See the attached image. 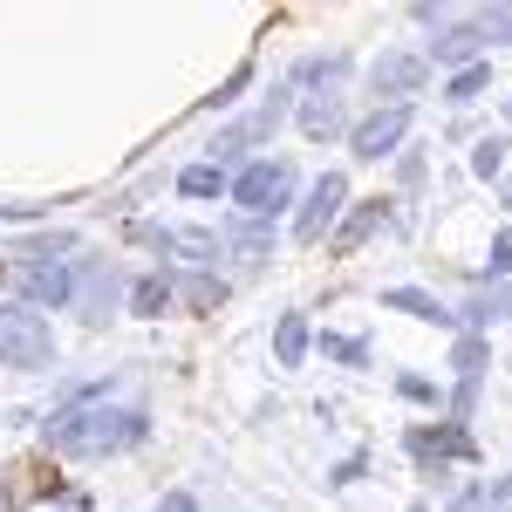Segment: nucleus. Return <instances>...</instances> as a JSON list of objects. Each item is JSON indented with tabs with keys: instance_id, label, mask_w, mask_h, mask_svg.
Masks as SVG:
<instances>
[{
	"instance_id": "nucleus-27",
	"label": "nucleus",
	"mask_w": 512,
	"mask_h": 512,
	"mask_svg": "<svg viewBox=\"0 0 512 512\" xmlns=\"http://www.w3.org/2000/svg\"><path fill=\"white\" fill-rule=\"evenodd\" d=\"M410 512H431V506H410Z\"/></svg>"
},
{
	"instance_id": "nucleus-13",
	"label": "nucleus",
	"mask_w": 512,
	"mask_h": 512,
	"mask_svg": "<svg viewBox=\"0 0 512 512\" xmlns=\"http://www.w3.org/2000/svg\"><path fill=\"white\" fill-rule=\"evenodd\" d=\"M21 280H28V301H69V267H21Z\"/></svg>"
},
{
	"instance_id": "nucleus-8",
	"label": "nucleus",
	"mask_w": 512,
	"mask_h": 512,
	"mask_svg": "<svg viewBox=\"0 0 512 512\" xmlns=\"http://www.w3.org/2000/svg\"><path fill=\"white\" fill-rule=\"evenodd\" d=\"M424 76H431V62H424V55H383V62L369 69L376 96H390V110L403 103V96H417V89H424Z\"/></svg>"
},
{
	"instance_id": "nucleus-20",
	"label": "nucleus",
	"mask_w": 512,
	"mask_h": 512,
	"mask_svg": "<svg viewBox=\"0 0 512 512\" xmlns=\"http://www.w3.org/2000/svg\"><path fill=\"white\" fill-rule=\"evenodd\" d=\"M472 28H478L485 41H512V7H485V14H478Z\"/></svg>"
},
{
	"instance_id": "nucleus-21",
	"label": "nucleus",
	"mask_w": 512,
	"mask_h": 512,
	"mask_svg": "<svg viewBox=\"0 0 512 512\" xmlns=\"http://www.w3.org/2000/svg\"><path fill=\"white\" fill-rule=\"evenodd\" d=\"M499 164H506V144H499V137H485V144L472 151V171H478V178H492Z\"/></svg>"
},
{
	"instance_id": "nucleus-25",
	"label": "nucleus",
	"mask_w": 512,
	"mask_h": 512,
	"mask_svg": "<svg viewBox=\"0 0 512 512\" xmlns=\"http://www.w3.org/2000/svg\"><path fill=\"white\" fill-rule=\"evenodd\" d=\"M158 512H198V499H192V492H164Z\"/></svg>"
},
{
	"instance_id": "nucleus-4",
	"label": "nucleus",
	"mask_w": 512,
	"mask_h": 512,
	"mask_svg": "<svg viewBox=\"0 0 512 512\" xmlns=\"http://www.w3.org/2000/svg\"><path fill=\"white\" fill-rule=\"evenodd\" d=\"M287 185H294V171H287L280 158H260V164H246V171L233 178V205L260 219V212H274V205H287Z\"/></svg>"
},
{
	"instance_id": "nucleus-15",
	"label": "nucleus",
	"mask_w": 512,
	"mask_h": 512,
	"mask_svg": "<svg viewBox=\"0 0 512 512\" xmlns=\"http://www.w3.org/2000/svg\"><path fill=\"white\" fill-rule=\"evenodd\" d=\"M274 355H280V369H294V362L308 355V321H301V315H287V321H280V335H274Z\"/></svg>"
},
{
	"instance_id": "nucleus-16",
	"label": "nucleus",
	"mask_w": 512,
	"mask_h": 512,
	"mask_svg": "<svg viewBox=\"0 0 512 512\" xmlns=\"http://www.w3.org/2000/svg\"><path fill=\"white\" fill-rule=\"evenodd\" d=\"M178 294H185V308H198V315H212V308L226 301V280H212V274H192L185 287H178Z\"/></svg>"
},
{
	"instance_id": "nucleus-24",
	"label": "nucleus",
	"mask_w": 512,
	"mask_h": 512,
	"mask_svg": "<svg viewBox=\"0 0 512 512\" xmlns=\"http://www.w3.org/2000/svg\"><path fill=\"white\" fill-rule=\"evenodd\" d=\"M506 267H512V226L492 239V274H506Z\"/></svg>"
},
{
	"instance_id": "nucleus-26",
	"label": "nucleus",
	"mask_w": 512,
	"mask_h": 512,
	"mask_svg": "<svg viewBox=\"0 0 512 512\" xmlns=\"http://www.w3.org/2000/svg\"><path fill=\"white\" fill-rule=\"evenodd\" d=\"M485 506H492V512H512V478L499 485V492H492V499H485Z\"/></svg>"
},
{
	"instance_id": "nucleus-2",
	"label": "nucleus",
	"mask_w": 512,
	"mask_h": 512,
	"mask_svg": "<svg viewBox=\"0 0 512 512\" xmlns=\"http://www.w3.org/2000/svg\"><path fill=\"white\" fill-rule=\"evenodd\" d=\"M55 355V335L35 308H0V362L7 369H48Z\"/></svg>"
},
{
	"instance_id": "nucleus-5",
	"label": "nucleus",
	"mask_w": 512,
	"mask_h": 512,
	"mask_svg": "<svg viewBox=\"0 0 512 512\" xmlns=\"http://www.w3.org/2000/svg\"><path fill=\"white\" fill-rule=\"evenodd\" d=\"M410 458L417 465H472L478 444L465 424H437V431H410Z\"/></svg>"
},
{
	"instance_id": "nucleus-1",
	"label": "nucleus",
	"mask_w": 512,
	"mask_h": 512,
	"mask_svg": "<svg viewBox=\"0 0 512 512\" xmlns=\"http://www.w3.org/2000/svg\"><path fill=\"white\" fill-rule=\"evenodd\" d=\"M144 410H62L48 424V444L69 451V458H110V451H130L144 444Z\"/></svg>"
},
{
	"instance_id": "nucleus-18",
	"label": "nucleus",
	"mask_w": 512,
	"mask_h": 512,
	"mask_svg": "<svg viewBox=\"0 0 512 512\" xmlns=\"http://www.w3.org/2000/svg\"><path fill=\"white\" fill-rule=\"evenodd\" d=\"M485 82H492V62H472V69H458V76H451V103H472Z\"/></svg>"
},
{
	"instance_id": "nucleus-11",
	"label": "nucleus",
	"mask_w": 512,
	"mask_h": 512,
	"mask_svg": "<svg viewBox=\"0 0 512 512\" xmlns=\"http://www.w3.org/2000/svg\"><path fill=\"white\" fill-rule=\"evenodd\" d=\"M383 308H396V315H410V321H437V328H451V315L437 308L431 294H417V287H390V294H383Z\"/></svg>"
},
{
	"instance_id": "nucleus-9",
	"label": "nucleus",
	"mask_w": 512,
	"mask_h": 512,
	"mask_svg": "<svg viewBox=\"0 0 512 512\" xmlns=\"http://www.w3.org/2000/svg\"><path fill=\"white\" fill-rule=\"evenodd\" d=\"M383 226H390V205H383V198H362L349 219L335 226V239H328V246H335V253H355L362 239H369V233H383Z\"/></svg>"
},
{
	"instance_id": "nucleus-7",
	"label": "nucleus",
	"mask_w": 512,
	"mask_h": 512,
	"mask_svg": "<svg viewBox=\"0 0 512 512\" xmlns=\"http://www.w3.org/2000/svg\"><path fill=\"white\" fill-rule=\"evenodd\" d=\"M403 137H410V103H396V110H376V117H362L349 144H355V158H390Z\"/></svg>"
},
{
	"instance_id": "nucleus-19",
	"label": "nucleus",
	"mask_w": 512,
	"mask_h": 512,
	"mask_svg": "<svg viewBox=\"0 0 512 512\" xmlns=\"http://www.w3.org/2000/svg\"><path fill=\"white\" fill-rule=\"evenodd\" d=\"M246 82H253V62H239L233 76H226V82H219V89H212V96H205V110H226V103H233V96H239V89H246Z\"/></svg>"
},
{
	"instance_id": "nucleus-22",
	"label": "nucleus",
	"mask_w": 512,
	"mask_h": 512,
	"mask_svg": "<svg viewBox=\"0 0 512 512\" xmlns=\"http://www.w3.org/2000/svg\"><path fill=\"white\" fill-rule=\"evenodd\" d=\"M321 349L335 355V362H362V355H369V349H362V342H355V335H328Z\"/></svg>"
},
{
	"instance_id": "nucleus-10",
	"label": "nucleus",
	"mask_w": 512,
	"mask_h": 512,
	"mask_svg": "<svg viewBox=\"0 0 512 512\" xmlns=\"http://www.w3.org/2000/svg\"><path fill=\"white\" fill-rule=\"evenodd\" d=\"M478 369H485V342L465 335V342H458V417L472 410V396H478Z\"/></svg>"
},
{
	"instance_id": "nucleus-12",
	"label": "nucleus",
	"mask_w": 512,
	"mask_h": 512,
	"mask_svg": "<svg viewBox=\"0 0 512 512\" xmlns=\"http://www.w3.org/2000/svg\"><path fill=\"white\" fill-rule=\"evenodd\" d=\"M171 294H178L171 274H144L137 287H130V315H164V308H171Z\"/></svg>"
},
{
	"instance_id": "nucleus-17",
	"label": "nucleus",
	"mask_w": 512,
	"mask_h": 512,
	"mask_svg": "<svg viewBox=\"0 0 512 512\" xmlns=\"http://www.w3.org/2000/svg\"><path fill=\"white\" fill-rule=\"evenodd\" d=\"M219 185H226V178H219V164H192V171L178 178V192H185V198H212Z\"/></svg>"
},
{
	"instance_id": "nucleus-6",
	"label": "nucleus",
	"mask_w": 512,
	"mask_h": 512,
	"mask_svg": "<svg viewBox=\"0 0 512 512\" xmlns=\"http://www.w3.org/2000/svg\"><path fill=\"white\" fill-rule=\"evenodd\" d=\"M342 198H349V185H342V171H321V178H315V192H308V205L294 212V239H321L328 226H335Z\"/></svg>"
},
{
	"instance_id": "nucleus-3",
	"label": "nucleus",
	"mask_w": 512,
	"mask_h": 512,
	"mask_svg": "<svg viewBox=\"0 0 512 512\" xmlns=\"http://www.w3.org/2000/svg\"><path fill=\"white\" fill-rule=\"evenodd\" d=\"M301 76H321V96L301 103V130H308L315 144H328V137L342 130V96H335V89H342V76H349V62H342V55H328V62H308Z\"/></svg>"
},
{
	"instance_id": "nucleus-14",
	"label": "nucleus",
	"mask_w": 512,
	"mask_h": 512,
	"mask_svg": "<svg viewBox=\"0 0 512 512\" xmlns=\"http://www.w3.org/2000/svg\"><path fill=\"white\" fill-rule=\"evenodd\" d=\"M478 48H485L478 28H444V35H437V62H465V69H472Z\"/></svg>"
},
{
	"instance_id": "nucleus-23",
	"label": "nucleus",
	"mask_w": 512,
	"mask_h": 512,
	"mask_svg": "<svg viewBox=\"0 0 512 512\" xmlns=\"http://www.w3.org/2000/svg\"><path fill=\"white\" fill-rule=\"evenodd\" d=\"M233 246H239V253H246V260H260V253H267V233H260V226H246V233H239Z\"/></svg>"
}]
</instances>
